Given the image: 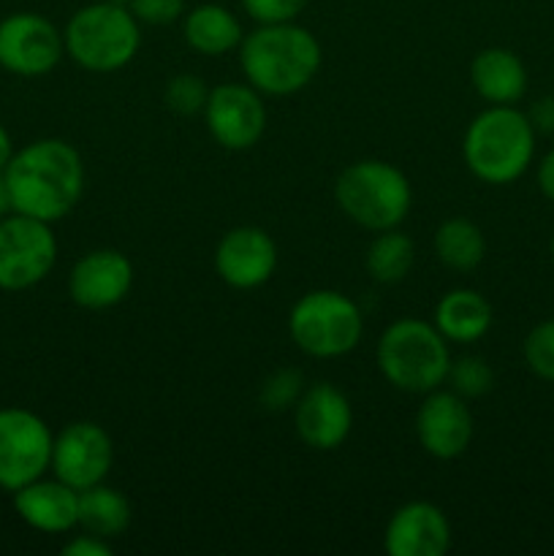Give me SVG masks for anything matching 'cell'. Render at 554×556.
<instances>
[{"label":"cell","mask_w":554,"mask_h":556,"mask_svg":"<svg viewBox=\"0 0 554 556\" xmlns=\"http://www.w3.org/2000/svg\"><path fill=\"white\" fill-rule=\"evenodd\" d=\"M11 212L58 223L76 210L85 193V163L63 139H38L11 155L3 168Z\"/></svg>","instance_id":"1"},{"label":"cell","mask_w":554,"mask_h":556,"mask_svg":"<svg viewBox=\"0 0 554 556\" xmlns=\"http://www.w3.org/2000/svg\"><path fill=\"white\" fill-rule=\"evenodd\" d=\"M324 49L307 27L297 22L259 25L239 43V65L261 96L286 98L304 90L318 76Z\"/></svg>","instance_id":"2"},{"label":"cell","mask_w":554,"mask_h":556,"mask_svg":"<svg viewBox=\"0 0 554 556\" xmlns=\"http://www.w3.org/2000/svg\"><path fill=\"white\" fill-rule=\"evenodd\" d=\"M536 128L516 106H489L467 125L462 157L473 177L487 185H511L530 168Z\"/></svg>","instance_id":"3"},{"label":"cell","mask_w":554,"mask_h":556,"mask_svg":"<svg viewBox=\"0 0 554 556\" xmlns=\"http://www.w3.org/2000/svg\"><path fill=\"white\" fill-rule=\"evenodd\" d=\"M375 362L386 383L405 394H429L449 378V340L421 318H400L380 334Z\"/></svg>","instance_id":"4"},{"label":"cell","mask_w":554,"mask_h":556,"mask_svg":"<svg viewBox=\"0 0 554 556\" xmlns=\"http://www.w3.org/2000/svg\"><path fill=\"white\" fill-rule=\"evenodd\" d=\"M335 201L356 226L380 233L400 228L411 215L413 188L394 163L367 157L342 168L335 182Z\"/></svg>","instance_id":"5"},{"label":"cell","mask_w":554,"mask_h":556,"mask_svg":"<svg viewBox=\"0 0 554 556\" xmlns=\"http://www.w3.org/2000/svg\"><path fill=\"white\" fill-rule=\"evenodd\" d=\"M65 54L92 74L125 68L141 47V22L128 5L90 3L76 11L63 30Z\"/></svg>","instance_id":"6"},{"label":"cell","mask_w":554,"mask_h":556,"mask_svg":"<svg viewBox=\"0 0 554 556\" xmlns=\"http://www.w3.org/2000/svg\"><path fill=\"white\" fill-rule=\"evenodd\" d=\"M288 334L304 356L340 358L362 342L364 315L351 296L320 288L293 304L288 313Z\"/></svg>","instance_id":"7"},{"label":"cell","mask_w":554,"mask_h":556,"mask_svg":"<svg viewBox=\"0 0 554 556\" xmlns=\"http://www.w3.org/2000/svg\"><path fill=\"white\" fill-rule=\"evenodd\" d=\"M58 264L52 223L9 212L0 217V291H27Z\"/></svg>","instance_id":"8"},{"label":"cell","mask_w":554,"mask_h":556,"mask_svg":"<svg viewBox=\"0 0 554 556\" xmlns=\"http://www.w3.org/2000/svg\"><path fill=\"white\" fill-rule=\"evenodd\" d=\"M52 443V429L38 413L27 407H0V489L14 494L47 476Z\"/></svg>","instance_id":"9"},{"label":"cell","mask_w":554,"mask_h":556,"mask_svg":"<svg viewBox=\"0 0 554 556\" xmlns=\"http://www.w3.org/2000/svg\"><path fill=\"white\" fill-rule=\"evenodd\" d=\"M65 54L63 33L41 14L16 11L0 20V68L14 76H43Z\"/></svg>","instance_id":"10"},{"label":"cell","mask_w":554,"mask_h":556,"mask_svg":"<svg viewBox=\"0 0 554 556\" xmlns=\"http://www.w3.org/2000/svg\"><path fill=\"white\" fill-rule=\"evenodd\" d=\"M204 123L212 139L231 152H244L261 141L266 130V106L253 85L226 81L210 90Z\"/></svg>","instance_id":"11"},{"label":"cell","mask_w":554,"mask_h":556,"mask_svg":"<svg viewBox=\"0 0 554 556\" xmlns=\"http://www.w3.org/2000/svg\"><path fill=\"white\" fill-rule=\"evenodd\" d=\"M114 462L112 438L96 421H74L54 434L52 465L54 478L68 483L76 492L106 481Z\"/></svg>","instance_id":"12"},{"label":"cell","mask_w":554,"mask_h":556,"mask_svg":"<svg viewBox=\"0 0 554 556\" xmlns=\"http://www.w3.org/2000/svg\"><path fill=\"white\" fill-rule=\"evenodd\" d=\"M473 434H476V421L467 400L454 391L440 389L424 394L416 413V438L429 456L440 462L459 459L470 448Z\"/></svg>","instance_id":"13"},{"label":"cell","mask_w":554,"mask_h":556,"mask_svg":"<svg viewBox=\"0 0 554 556\" xmlns=\"http://www.w3.org/2000/svg\"><path fill=\"white\" fill-rule=\"evenodd\" d=\"M134 288V264L114 248L90 250L68 275L71 302L85 309H112L125 302Z\"/></svg>","instance_id":"14"},{"label":"cell","mask_w":554,"mask_h":556,"mask_svg":"<svg viewBox=\"0 0 554 556\" xmlns=\"http://www.w3.org/2000/svg\"><path fill=\"white\" fill-rule=\"evenodd\" d=\"M215 271L237 291L266 286L277 271V242L259 226L231 228L217 242Z\"/></svg>","instance_id":"15"},{"label":"cell","mask_w":554,"mask_h":556,"mask_svg":"<svg viewBox=\"0 0 554 556\" xmlns=\"http://www.w3.org/2000/svg\"><path fill=\"white\" fill-rule=\"evenodd\" d=\"M293 427L307 448L335 451L353 429V407L331 383H313L293 405Z\"/></svg>","instance_id":"16"},{"label":"cell","mask_w":554,"mask_h":556,"mask_svg":"<svg viewBox=\"0 0 554 556\" xmlns=\"http://www.w3.org/2000/svg\"><path fill=\"white\" fill-rule=\"evenodd\" d=\"M383 548L391 556H443L451 548V521L435 503H407L386 525Z\"/></svg>","instance_id":"17"},{"label":"cell","mask_w":554,"mask_h":556,"mask_svg":"<svg viewBox=\"0 0 554 556\" xmlns=\"http://www.w3.org/2000/svg\"><path fill=\"white\" fill-rule=\"evenodd\" d=\"M14 510L30 530L43 535H65L79 527V492L58 478H38L16 489Z\"/></svg>","instance_id":"18"},{"label":"cell","mask_w":554,"mask_h":556,"mask_svg":"<svg viewBox=\"0 0 554 556\" xmlns=\"http://www.w3.org/2000/svg\"><path fill=\"white\" fill-rule=\"evenodd\" d=\"M470 85L489 106H516L527 92V68L511 49H481L470 63Z\"/></svg>","instance_id":"19"},{"label":"cell","mask_w":554,"mask_h":556,"mask_svg":"<svg viewBox=\"0 0 554 556\" xmlns=\"http://www.w3.org/2000/svg\"><path fill=\"white\" fill-rule=\"evenodd\" d=\"M492 304L473 288H454L443 293L435 307V329L456 345H473L492 329Z\"/></svg>","instance_id":"20"},{"label":"cell","mask_w":554,"mask_h":556,"mask_svg":"<svg viewBox=\"0 0 554 556\" xmlns=\"http://www.w3.org/2000/svg\"><path fill=\"white\" fill-rule=\"evenodd\" d=\"M182 36L193 52L204 54V58H221V54L239 49L244 33L231 9L221 3H201L185 11Z\"/></svg>","instance_id":"21"},{"label":"cell","mask_w":554,"mask_h":556,"mask_svg":"<svg viewBox=\"0 0 554 556\" xmlns=\"http://www.w3.org/2000/svg\"><path fill=\"white\" fill-rule=\"evenodd\" d=\"M79 527L85 532H92L98 538L125 535L130 527V503L123 492L98 483V486L79 492Z\"/></svg>","instance_id":"22"},{"label":"cell","mask_w":554,"mask_h":556,"mask_svg":"<svg viewBox=\"0 0 554 556\" xmlns=\"http://www.w3.org/2000/svg\"><path fill=\"white\" fill-rule=\"evenodd\" d=\"M435 255L445 269L473 271L487 255V239L467 217H449L435 231Z\"/></svg>","instance_id":"23"},{"label":"cell","mask_w":554,"mask_h":556,"mask_svg":"<svg viewBox=\"0 0 554 556\" xmlns=\"http://www.w3.org/2000/svg\"><path fill=\"white\" fill-rule=\"evenodd\" d=\"M413 261H416V244L396 228L375 233L367 250V271L380 286H394L405 280L413 269Z\"/></svg>","instance_id":"24"},{"label":"cell","mask_w":554,"mask_h":556,"mask_svg":"<svg viewBox=\"0 0 554 556\" xmlns=\"http://www.w3.org/2000/svg\"><path fill=\"white\" fill-rule=\"evenodd\" d=\"M451 391L462 400H478L494 389V372L481 356H462L451 364L449 378Z\"/></svg>","instance_id":"25"},{"label":"cell","mask_w":554,"mask_h":556,"mask_svg":"<svg viewBox=\"0 0 554 556\" xmlns=\"http://www.w3.org/2000/svg\"><path fill=\"white\" fill-rule=\"evenodd\" d=\"M304 389H307V386H304V375L299 372V369L286 367L277 369V372H272L269 378L264 380L259 400L269 413H286L293 410V405H297Z\"/></svg>","instance_id":"26"},{"label":"cell","mask_w":554,"mask_h":556,"mask_svg":"<svg viewBox=\"0 0 554 556\" xmlns=\"http://www.w3.org/2000/svg\"><path fill=\"white\" fill-rule=\"evenodd\" d=\"M525 362L536 378L554 383V318L532 326L525 337Z\"/></svg>","instance_id":"27"},{"label":"cell","mask_w":554,"mask_h":556,"mask_svg":"<svg viewBox=\"0 0 554 556\" xmlns=\"http://www.w3.org/2000/svg\"><path fill=\"white\" fill-rule=\"evenodd\" d=\"M166 106L172 112L185 114H201L206 106V98H210V87L204 85V79L196 74H177L174 79H168L166 85Z\"/></svg>","instance_id":"28"},{"label":"cell","mask_w":554,"mask_h":556,"mask_svg":"<svg viewBox=\"0 0 554 556\" xmlns=\"http://www.w3.org/2000/svg\"><path fill=\"white\" fill-rule=\"evenodd\" d=\"M307 0H242L244 14L259 25H280V22H297Z\"/></svg>","instance_id":"29"},{"label":"cell","mask_w":554,"mask_h":556,"mask_svg":"<svg viewBox=\"0 0 554 556\" xmlns=\"http://www.w3.org/2000/svg\"><path fill=\"white\" fill-rule=\"evenodd\" d=\"M141 25H172L185 16V0H130L128 5Z\"/></svg>","instance_id":"30"},{"label":"cell","mask_w":554,"mask_h":556,"mask_svg":"<svg viewBox=\"0 0 554 556\" xmlns=\"http://www.w3.org/2000/svg\"><path fill=\"white\" fill-rule=\"evenodd\" d=\"M65 556H112V541L106 538H98L92 532H85V535H74L63 546Z\"/></svg>","instance_id":"31"},{"label":"cell","mask_w":554,"mask_h":556,"mask_svg":"<svg viewBox=\"0 0 554 556\" xmlns=\"http://www.w3.org/2000/svg\"><path fill=\"white\" fill-rule=\"evenodd\" d=\"M527 119H530V125L536 128V134L552 136L554 134V96L538 98V101L530 106V112H527Z\"/></svg>","instance_id":"32"},{"label":"cell","mask_w":554,"mask_h":556,"mask_svg":"<svg viewBox=\"0 0 554 556\" xmlns=\"http://www.w3.org/2000/svg\"><path fill=\"white\" fill-rule=\"evenodd\" d=\"M538 188L549 201H554V150L546 152L538 166Z\"/></svg>","instance_id":"33"},{"label":"cell","mask_w":554,"mask_h":556,"mask_svg":"<svg viewBox=\"0 0 554 556\" xmlns=\"http://www.w3.org/2000/svg\"><path fill=\"white\" fill-rule=\"evenodd\" d=\"M11 155H14V141H11L9 130H5L3 123H0V172L9 166Z\"/></svg>","instance_id":"34"},{"label":"cell","mask_w":554,"mask_h":556,"mask_svg":"<svg viewBox=\"0 0 554 556\" xmlns=\"http://www.w3.org/2000/svg\"><path fill=\"white\" fill-rule=\"evenodd\" d=\"M11 212V195L9 185H5V174L0 172V217H5Z\"/></svg>","instance_id":"35"},{"label":"cell","mask_w":554,"mask_h":556,"mask_svg":"<svg viewBox=\"0 0 554 556\" xmlns=\"http://www.w3.org/2000/svg\"><path fill=\"white\" fill-rule=\"evenodd\" d=\"M109 3H117V5H130V0H109Z\"/></svg>","instance_id":"36"},{"label":"cell","mask_w":554,"mask_h":556,"mask_svg":"<svg viewBox=\"0 0 554 556\" xmlns=\"http://www.w3.org/2000/svg\"><path fill=\"white\" fill-rule=\"evenodd\" d=\"M552 261H554V237H552Z\"/></svg>","instance_id":"37"}]
</instances>
